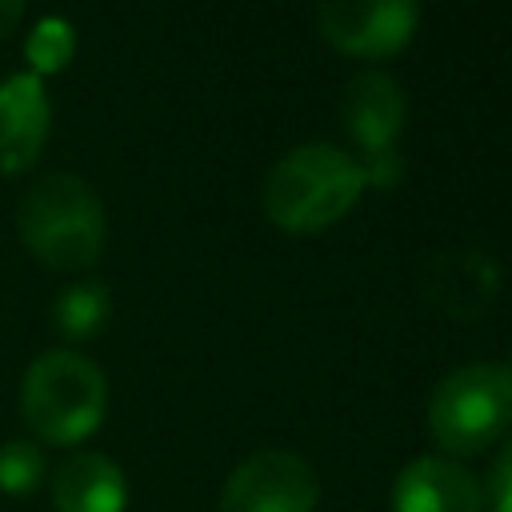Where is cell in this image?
<instances>
[{
    "instance_id": "cell-1",
    "label": "cell",
    "mask_w": 512,
    "mask_h": 512,
    "mask_svg": "<svg viewBox=\"0 0 512 512\" xmlns=\"http://www.w3.org/2000/svg\"><path fill=\"white\" fill-rule=\"evenodd\" d=\"M368 188L352 152L312 140L288 148L264 180V212L280 232L312 236L344 220Z\"/></svg>"
},
{
    "instance_id": "cell-2",
    "label": "cell",
    "mask_w": 512,
    "mask_h": 512,
    "mask_svg": "<svg viewBox=\"0 0 512 512\" xmlns=\"http://www.w3.org/2000/svg\"><path fill=\"white\" fill-rule=\"evenodd\" d=\"M16 224L28 252L56 272L92 268L108 236V220L96 188L72 172H52L36 180L20 200Z\"/></svg>"
},
{
    "instance_id": "cell-3",
    "label": "cell",
    "mask_w": 512,
    "mask_h": 512,
    "mask_svg": "<svg viewBox=\"0 0 512 512\" xmlns=\"http://www.w3.org/2000/svg\"><path fill=\"white\" fill-rule=\"evenodd\" d=\"M20 412L24 424L56 448L88 440L108 412V380L104 372L72 352V348H52L32 360L20 384Z\"/></svg>"
},
{
    "instance_id": "cell-4",
    "label": "cell",
    "mask_w": 512,
    "mask_h": 512,
    "mask_svg": "<svg viewBox=\"0 0 512 512\" xmlns=\"http://www.w3.org/2000/svg\"><path fill=\"white\" fill-rule=\"evenodd\" d=\"M512 428L508 364L476 360L452 368L428 396V432L444 456H476Z\"/></svg>"
},
{
    "instance_id": "cell-5",
    "label": "cell",
    "mask_w": 512,
    "mask_h": 512,
    "mask_svg": "<svg viewBox=\"0 0 512 512\" xmlns=\"http://www.w3.org/2000/svg\"><path fill=\"white\" fill-rule=\"evenodd\" d=\"M316 500L320 480L312 464L288 448L244 456L220 488V512H312Z\"/></svg>"
},
{
    "instance_id": "cell-6",
    "label": "cell",
    "mask_w": 512,
    "mask_h": 512,
    "mask_svg": "<svg viewBox=\"0 0 512 512\" xmlns=\"http://www.w3.org/2000/svg\"><path fill=\"white\" fill-rule=\"evenodd\" d=\"M316 24L336 52L380 60L412 40L420 24V0H320Z\"/></svg>"
},
{
    "instance_id": "cell-7",
    "label": "cell",
    "mask_w": 512,
    "mask_h": 512,
    "mask_svg": "<svg viewBox=\"0 0 512 512\" xmlns=\"http://www.w3.org/2000/svg\"><path fill=\"white\" fill-rule=\"evenodd\" d=\"M340 120L348 128V136L360 144V160H376L396 152L400 128L408 120V100L404 88L380 72V68H364L344 84L340 96Z\"/></svg>"
},
{
    "instance_id": "cell-8",
    "label": "cell",
    "mask_w": 512,
    "mask_h": 512,
    "mask_svg": "<svg viewBox=\"0 0 512 512\" xmlns=\"http://www.w3.org/2000/svg\"><path fill=\"white\" fill-rule=\"evenodd\" d=\"M52 124V104L36 72H16L0 84V172L16 176L36 164Z\"/></svg>"
},
{
    "instance_id": "cell-9",
    "label": "cell",
    "mask_w": 512,
    "mask_h": 512,
    "mask_svg": "<svg viewBox=\"0 0 512 512\" xmlns=\"http://www.w3.org/2000/svg\"><path fill=\"white\" fill-rule=\"evenodd\" d=\"M396 512H484V488L452 456H416L392 484Z\"/></svg>"
},
{
    "instance_id": "cell-10",
    "label": "cell",
    "mask_w": 512,
    "mask_h": 512,
    "mask_svg": "<svg viewBox=\"0 0 512 512\" xmlns=\"http://www.w3.org/2000/svg\"><path fill=\"white\" fill-rule=\"evenodd\" d=\"M56 512H124L128 480L120 464L104 452H76L60 460L48 476Z\"/></svg>"
},
{
    "instance_id": "cell-11",
    "label": "cell",
    "mask_w": 512,
    "mask_h": 512,
    "mask_svg": "<svg viewBox=\"0 0 512 512\" xmlns=\"http://www.w3.org/2000/svg\"><path fill=\"white\" fill-rule=\"evenodd\" d=\"M436 268H440V276H432L428 288L440 300V308H448L456 316L484 312L488 300L496 296L500 276H496V264L484 252H452Z\"/></svg>"
},
{
    "instance_id": "cell-12",
    "label": "cell",
    "mask_w": 512,
    "mask_h": 512,
    "mask_svg": "<svg viewBox=\"0 0 512 512\" xmlns=\"http://www.w3.org/2000/svg\"><path fill=\"white\" fill-rule=\"evenodd\" d=\"M112 316V296L100 280H80L72 288H64L56 296V308H52V320L60 328V336L68 340H92Z\"/></svg>"
},
{
    "instance_id": "cell-13",
    "label": "cell",
    "mask_w": 512,
    "mask_h": 512,
    "mask_svg": "<svg viewBox=\"0 0 512 512\" xmlns=\"http://www.w3.org/2000/svg\"><path fill=\"white\" fill-rule=\"evenodd\" d=\"M48 480L44 452L32 440H8L0 444V492L8 496H32Z\"/></svg>"
},
{
    "instance_id": "cell-14",
    "label": "cell",
    "mask_w": 512,
    "mask_h": 512,
    "mask_svg": "<svg viewBox=\"0 0 512 512\" xmlns=\"http://www.w3.org/2000/svg\"><path fill=\"white\" fill-rule=\"evenodd\" d=\"M72 56V28L64 20H44L36 24L32 40H28V60H32V72H56L64 60Z\"/></svg>"
},
{
    "instance_id": "cell-15",
    "label": "cell",
    "mask_w": 512,
    "mask_h": 512,
    "mask_svg": "<svg viewBox=\"0 0 512 512\" xmlns=\"http://www.w3.org/2000/svg\"><path fill=\"white\" fill-rule=\"evenodd\" d=\"M484 500L492 504V512H512V432L504 436V448L496 452V460L488 468Z\"/></svg>"
},
{
    "instance_id": "cell-16",
    "label": "cell",
    "mask_w": 512,
    "mask_h": 512,
    "mask_svg": "<svg viewBox=\"0 0 512 512\" xmlns=\"http://www.w3.org/2000/svg\"><path fill=\"white\" fill-rule=\"evenodd\" d=\"M20 16H24V0H0V40L8 32H16Z\"/></svg>"
}]
</instances>
